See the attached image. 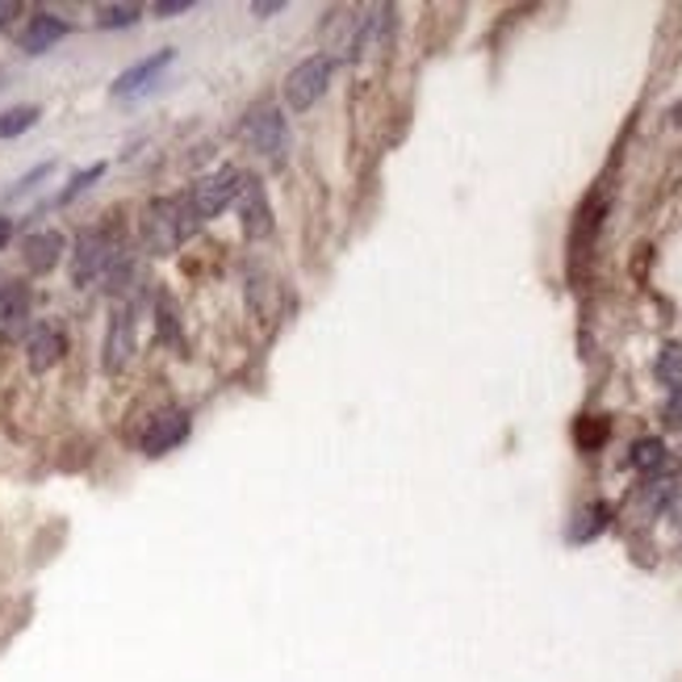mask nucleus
<instances>
[{"label":"nucleus","instance_id":"obj_27","mask_svg":"<svg viewBox=\"0 0 682 682\" xmlns=\"http://www.w3.org/2000/svg\"><path fill=\"white\" fill-rule=\"evenodd\" d=\"M9 239H13V223H9V218H4V214H0V248H4V243H9Z\"/></svg>","mask_w":682,"mask_h":682},{"label":"nucleus","instance_id":"obj_4","mask_svg":"<svg viewBox=\"0 0 682 682\" xmlns=\"http://www.w3.org/2000/svg\"><path fill=\"white\" fill-rule=\"evenodd\" d=\"M239 188H243V176H239L235 167H223V172H214V176H202L185 202H188V209H193V218L206 223V218H218L227 206H235Z\"/></svg>","mask_w":682,"mask_h":682},{"label":"nucleus","instance_id":"obj_18","mask_svg":"<svg viewBox=\"0 0 682 682\" xmlns=\"http://www.w3.org/2000/svg\"><path fill=\"white\" fill-rule=\"evenodd\" d=\"M139 18H143L139 4H105L101 13H97V25L101 30H122V25H134Z\"/></svg>","mask_w":682,"mask_h":682},{"label":"nucleus","instance_id":"obj_15","mask_svg":"<svg viewBox=\"0 0 682 682\" xmlns=\"http://www.w3.org/2000/svg\"><path fill=\"white\" fill-rule=\"evenodd\" d=\"M632 469H641V474H653V469H662L665 465V444L658 440V435H645V440H637L632 444Z\"/></svg>","mask_w":682,"mask_h":682},{"label":"nucleus","instance_id":"obj_19","mask_svg":"<svg viewBox=\"0 0 682 682\" xmlns=\"http://www.w3.org/2000/svg\"><path fill=\"white\" fill-rule=\"evenodd\" d=\"M101 176H105V164H93V167H84V172H76V176H72V185H67V188H63V193H59V206H67V202H76V197H80L84 188L97 185Z\"/></svg>","mask_w":682,"mask_h":682},{"label":"nucleus","instance_id":"obj_23","mask_svg":"<svg viewBox=\"0 0 682 682\" xmlns=\"http://www.w3.org/2000/svg\"><path fill=\"white\" fill-rule=\"evenodd\" d=\"M665 423H670V427H682V386L679 390H670V398H665Z\"/></svg>","mask_w":682,"mask_h":682},{"label":"nucleus","instance_id":"obj_24","mask_svg":"<svg viewBox=\"0 0 682 682\" xmlns=\"http://www.w3.org/2000/svg\"><path fill=\"white\" fill-rule=\"evenodd\" d=\"M188 9H193V0H160L155 18H176V13H188Z\"/></svg>","mask_w":682,"mask_h":682},{"label":"nucleus","instance_id":"obj_5","mask_svg":"<svg viewBox=\"0 0 682 682\" xmlns=\"http://www.w3.org/2000/svg\"><path fill=\"white\" fill-rule=\"evenodd\" d=\"M243 139H248L260 155L281 160V151H285V118H281L272 105H260V109H251L248 122H243Z\"/></svg>","mask_w":682,"mask_h":682},{"label":"nucleus","instance_id":"obj_14","mask_svg":"<svg viewBox=\"0 0 682 682\" xmlns=\"http://www.w3.org/2000/svg\"><path fill=\"white\" fill-rule=\"evenodd\" d=\"M607 519H611V507H607V502H591V507H582L578 519L570 523V540H574V544L595 540L603 528H607Z\"/></svg>","mask_w":682,"mask_h":682},{"label":"nucleus","instance_id":"obj_13","mask_svg":"<svg viewBox=\"0 0 682 682\" xmlns=\"http://www.w3.org/2000/svg\"><path fill=\"white\" fill-rule=\"evenodd\" d=\"M25 318H30V293L13 285V290L0 297V335L4 339H18L25 332Z\"/></svg>","mask_w":682,"mask_h":682},{"label":"nucleus","instance_id":"obj_10","mask_svg":"<svg viewBox=\"0 0 682 682\" xmlns=\"http://www.w3.org/2000/svg\"><path fill=\"white\" fill-rule=\"evenodd\" d=\"M172 59H176V51L167 46V51H155V55H147L143 63L126 67L122 76L113 80V97H134V93H143L147 84H155V76H160V72H164Z\"/></svg>","mask_w":682,"mask_h":682},{"label":"nucleus","instance_id":"obj_2","mask_svg":"<svg viewBox=\"0 0 682 682\" xmlns=\"http://www.w3.org/2000/svg\"><path fill=\"white\" fill-rule=\"evenodd\" d=\"M332 72H335L332 55H311V59H302L293 67L290 80H285V105H290L293 113H302L314 101H323V93L332 84Z\"/></svg>","mask_w":682,"mask_h":682},{"label":"nucleus","instance_id":"obj_16","mask_svg":"<svg viewBox=\"0 0 682 682\" xmlns=\"http://www.w3.org/2000/svg\"><path fill=\"white\" fill-rule=\"evenodd\" d=\"M39 118H42L39 105H13V109H4V113H0V139H18V134H25Z\"/></svg>","mask_w":682,"mask_h":682},{"label":"nucleus","instance_id":"obj_8","mask_svg":"<svg viewBox=\"0 0 682 682\" xmlns=\"http://www.w3.org/2000/svg\"><path fill=\"white\" fill-rule=\"evenodd\" d=\"M63 351H67L63 332L59 327H51V323H42V327H34L30 339H25V365H30V372H46L59 365Z\"/></svg>","mask_w":682,"mask_h":682},{"label":"nucleus","instance_id":"obj_6","mask_svg":"<svg viewBox=\"0 0 682 682\" xmlns=\"http://www.w3.org/2000/svg\"><path fill=\"white\" fill-rule=\"evenodd\" d=\"M134 356V311L118 306L109 318V332H105V372H122Z\"/></svg>","mask_w":682,"mask_h":682},{"label":"nucleus","instance_id":"obj_12","mask_svg":"<svg viewBox=\"0 0 682 682\" xmlns=\"http://www.w3.org/2000/svg\"><path fill=\"white\" fill-rule=\"evenodd\" d=\"M63 235L59 230H34L30 239H25V264H30V272H51L55 264H59V256H63Z\"/></svg>","mask_w":682,"mask_h":682},{"label":"nucleus","instance_id":"obj_9","mask_svg":"<svg viewBox=\"0 0 682 682\" xmlns=\"http://www.w3.org/2000/svg\"><path fill=\"white\" fill-rule=\"evenodd\" d=\"M235 202H239V214H243V230H248L251 239H264L272 230V209H269V197H264V185L243 176V188H239Z\"/></svg>","mask_w":682,"mask_h":682},{"label":"nucleus","instance_id":"obj_22","mask_svg":"<svg viewBox=\"0 0 682 682\" xmlns=\"http://www.w3.org/2000/svg\"><path fill=\"white\" fill-rule=\"evenodd\" d=\"M160 332H164V339H176V311H172L167 297H160Z\"/></svg>","mask_w":682,"mask_h":682},{"label":"nucleus","instance_id":"obj_1","mask_svg":"<svg viewBox=\"0 0 682 682\" xmlns=\"http://www.w3.org/2000/svg\"><path fill=\"white\" fill-rule=\"evenodd\" d=\"M193 223H197V218H193L188 202H176V197H160V202H151V206H147V218H143L147 248L155 251V256H172V251L181 248V239L193 230Z\"/></svg>","mask_w":682,"mask_h":682},{"label":"nucleus","instance_id":"obj_25","mask_svg":"<svg viewBox=\"0 0 682 682\" xmlns=\"http://www.w3.org/2000/svg\"><path fill=\"white\" fill-rule=\"evenodd\" d=\"M281 9H285L281 0H264V4H251V13H256V18H272V13H281Z\"/></svg>","mask_w":682,"mask_h":682},{"label":"nucleus","instance_id":"obj_21","mask_svg":"<svg viewBox=\"0 0 682 682\" xmlns=\"http://www.w3.org/2000/svg\"><path fill=\"white\" fill-rule=\"evenodd\" d=\"M51 172H55V164H39V167H34V172H25V176H21V181H18V188H13L9 197H21V193H30V188L39 185L42 176H51Z\"/></svg>","mask_w":682,"mask_h":682},{"label":"nucleus","instance_id":"obj_11","mask_svg":"<svg viewBox=\"0 0 682 682\" xmlns=\"http://www.w3.org/2000/svg\"><path fill=\"white\" fill-rule=\"evenodd\" d=\"M67 21L55 18V13H34V18L25 21V30H21V51L25 55H42V51H51L59 39H67Z\"/></svg>","mask_w":682,"mask_h":682},{"label":"nucleus","instance_id":"obj_20","mask_svg":"<svg viewBox=\"0 0 682 682\" xmlns=\"http://www.w3.org/2000/svg\"><path fill=\"white\" fill-rule=\"evenodd\" d=\"M603 440H607V423H603V419H582L578 423L582 448H595V444H603Z\"/></svg>","mask_w":682,"mask_h":682},{"label":"nucleus","instance_id":"obj_28","mask_svg":"<svg viewBox=\"0 0 682 682\" xmlns=\"http://www.w3.org/2000/svg\"><path fill=\"white\" fill-rule=\"evenodd\" d=\"M670 516H674V519L682 523V490H679L674 498H670Z\"/></svg>","mask_w":682,"mask_h":682},{"label":"nucleus","instance_id":"obj_3","mask_svg":"<svg viewBox=\"0 0 682 682\" xmlns=\"http://www.w3.org/2000/svg\"><path fill=\"white\" fill-rule=\"evenodd\" d=\"M118 243L109 230H84L76 239V251H72V285H88L97 281L101 272H109L118 264Z\"/></svg>","mask_w":682,"mask_h":682},{"label":"nucleus","instance_id":"obj_17","mask_svg":"<svg viewBox=\"0 0 682 682\" xmlns=\"http://www.w3.org/2000/svg\"><path fill=\"white\" fill-rule=\"evenodd\" d=\"M653 372H658V381H665L670 390H679L682 386V344H665V348L658 351Z\"/></svg>","mask_w":682,"mask_h":682},{"label":"nucleus","instance_id":"obj_7","mask_svg":"<svg viewBox=\"0 0 682 682\" xmlns=\"http://www.w3.org/2000/svg\"><path fill=\"white\" fill-rule=\"evenodd\" d=\"M181 440H188V414L185 411H164V414H155L151 423H147V432H143V453L147 456H164L172 453Z\"/></svg>","mask_w":682,"mask_h":682},{"label":"nucleus","instance_id":"obj_26","mask_svg":"<svg viewBox=\"0 0 682 682\" xmlns=\"http://www.w3.org/2000/svg\"><path fill=\"white\" fill-rule=\"evenodd\" d=\"M18 13H21V4H13V0H0V25H9Z\"/></svg>","mask_w":682,"mask_h":682}]
</instances>
